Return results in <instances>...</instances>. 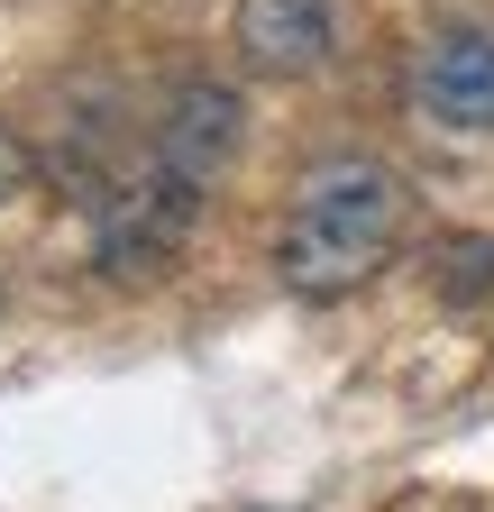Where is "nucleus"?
Segmentation results:
<instances>
[{
	"label": "nucleus",
	"mask_w": 494,
	"mask_h": 512,
	"mask_svg": "<svg viewBox=\"0 0 494 512\" xmlns=\"http://www.w3.org/2000/svg\"><path fill=\"white\" fill-rule=\"evenodd\" d=\"M430 293H440L449 311L494 302V238L485 229H449L440 247H430Z\"/></svg>",
	"instance_id": "423d86ee"
},
{
	"label": "nucleus",
	"mask_w": 494,
	"mask_h": 512,
	"mask_svg": "<svg viewBox=\"0 0 494 512\" xmlns=\"http://www.w3.org/2000/svg\"><path fill=\"white\" fill-rule=\"evenodd\" d=\"M403 211H412V183L385 165V156H321L312 174L293 183V211H284V238H275V266L302 302H339L357 293L366 275L394 256L403 238Z\"/></svg>",
	"instance_id": "f257e3e1"
},
{
	"label": "nucleus",
	"mask_w": 494,
	"mask_h": 512,
	"mask_svg": "<svg viewBox=\"0 0 494 512\" xmlns=\"http://www.w3.org/2000/svg\"><path fill=\"white\" fill-rule=\"evenodd\" d=\"M412 110L458 138H494V37L485 28H440L412 55Z\"/></svg>",
	"instance_id": "20e7f679"
},
{
	"label": "nucleus",
	"mask_w": 494,
	"mask_h": 512,
	"mask_svg": "<svg viewBox=\"0 0 494 512\" xmlns=\"http://www.w3.org/2000/svg\"><path fill=\"white\" fill-rule=\"evenodd\" d=\"M193 220H202V192L174 183V174L147 156V165L110 174V183L92 192V266L119 275V284L165 275L174 256H183V238H193Z\"/></svg>",
	"instance_id": "f03ea898"
},
{
	"label": "nucleus",
	"mask_w": 494,
	"mask_h": 512,
	"mask_svg": "<svg viewBox=\"0 0 494 512\" xmlns=\"http://www.w3.org/2000/svg\"><path fill=\"white\" fill-rule=\"evenodd\" d=\"M19 183H28V147L10 138V128H0V202H10V192H19Z\"/></svg>",
	"instance_id": "0eeeda50"
},
{
	"label": "nucleus",
	"mask_w": 494,
	"mask_h": 512,
	"mask_svg": "<svg viewBox=\"0 0 494 512\" xmlns=\"http://www.w3.org/2000/svg\"><path fill=\"white\" fill-rule=\"evenodd\" d=\"M229 46H238L247 74L312 83L321 64L339 55V10H330V0H238V10H229Z\"/></svg>",
	"instance_id": "39448f33"
},
{
	"label": "nucleus",
	"mask_w": 494,
	"mask_h": 512,
	"mask_svg": "<svg viewBox=\"0 0 494 512\" xmlns=\"http://www.w3.org/2000/svg\"><path fill=\"white\" fill-rule=\"evenodd\" d=\"M147 156L174 174V183H193V192H220V174L247 156V92L220 83V74H193V83H174L165 110H156V138Z\"/></svg>",
	"instance_id": "7ed1b4c3"
}]
</instances>
